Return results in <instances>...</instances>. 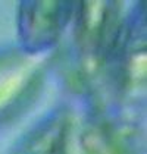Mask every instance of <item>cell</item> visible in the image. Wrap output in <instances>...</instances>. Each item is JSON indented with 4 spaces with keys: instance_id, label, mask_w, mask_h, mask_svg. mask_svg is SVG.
Wrapping results in <instances>:
<instances>
[{
    "instance_id": "6da1fadb",
    "label": "cell",
    "mask_w": 147,
    "mask_h": 154,
    "mask_svg": "<svg viewBox=\"0 0 147 154\" xmlns=\"http://www.w3.org/2000/svg\"><path fill=\"white\" fill-rule=\"evenodd\" d=\"M121 2H77L74 11V48L81 82L102 87L122 40L127 15Z\"/></svg>"
},
{
    "instance_id": "7a4b0ae2",
    "label": "cell",
    "mask_w": 147,
    "mask_h": 154,
    "mask_svg": "<svg viewBox=\"0 0 147 154\" xmlns=\"http://www.w3.org/2000/svg\"><path fill=\"white\" fill-rule=\"evenodd\" d=\"M77 2H19L16 34L19 50L30 56H43L62 38L72 22Z\"/></svg>"
},
{
    "instance_id": "3957f363",
    "label": "cell",
    "mask_w": 147,
    "mask_h": 154,
    "mask_svg": "<svg viewBox=\"0 0 147 154\" xmlns=\"http://www.w3.org/2000/svg\"><path fill=\"white\" fill-rule=\"evenodd\" d=\"M43 79V56H30L19 48L0 50V125L33 104Z\"/></svg>"
},
{
    "instance_id": "277c9868",
    "label": "cell",
    "mask_w": 147,
    "mask_h": 154,
    "mask_svg": "<svg viewBox=\"0 0 147 154\" xmlns=\"http://www.w3.org/2000/svg\"><path fill=\"white\" fill-rule=\"evenodd\" d=\"M83 154H144L138 125L97 110L81 132Z\"/></svg>"
},
{
    "instance_id": "5b68a950",
    "label": "cell",
    "mask_w": 147,
    "mask_h": 154,
    "mask_svg": "<svg viewBox=\"0 0 147 154\" xmlns=\"http://www.w3.org/2000/svg\"><path fill=\"white\" fill-rule=\"evenodd\" d=\"M69 131L68 110L55 109L21 140L13 154H68Z\"/></svg>"
}]
</instances>
